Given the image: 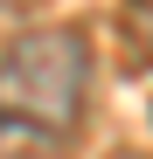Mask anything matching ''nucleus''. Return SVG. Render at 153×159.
Masks as SVG:
<instances>
[{
    "label": "nucleus",
    "mask_w": 153,
    "mask_h": 159,
    "mask_svg": "<svg viewBox=\"0 0 153 159\" xmlns=\"http://www.w3.org/2000/svg\"><path fill=\"white\" fill-rule=\"evenodd\" d=\"M91 97V42L84 28H21L0 48V125L70 139Z\"/></svg>",
    "instance_id": "nucleus-1"
},
{
    "label": "nucleus",
    "mask_w": 153,
    "mask_h": 159,
    "mask_svg": "<svg viewBox=\"0 0 153 159\" xmlns=\"http://www.w3.org/2000/svg\"><path fill=\"white\" fill-rule=\"evenodd\" d=\"M35 7H42V0H0V35H21V28H35Z\"/></svg>",
    "instance_id": "nucleus-2"
}]
</instances>
